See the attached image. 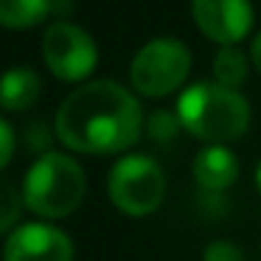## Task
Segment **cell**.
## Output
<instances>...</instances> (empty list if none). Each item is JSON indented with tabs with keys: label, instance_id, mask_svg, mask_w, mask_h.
Here are the masks:
<instances>
[{
	"label": "cell",
	"instance_id": "6da1fadb",
	"mask_svg": "<svg viewBox=\"0 0 261 261\" xmlns=\"http://www.w3.org/2000/svg\"><path fill=\"white\" fill-rule=\"evenodd\" d=\"M57 138L82 154H115L141 138L143 113L126 87L96 79L76 87L57 110Z\"/></svg>",
	"mask_w": 261,
	"mask_h": 261
},
{
	"label": "cell",
	"instance_id": "7a4b0ae2",
	"mask_svg": "<svg viewBox=\"0 0 261 261\" xmlns=\"http://www.w3.org/2000/svg\"><path fill=\"white\" fill-rule=\"evenodd\" d=\"M177 118L194 138L222 146L247 132L250 104L239 90L222 87L219 82H197L177 98Z\"/></svg>",
	"mask_w": 261,
	"mask_h": 261
},
{
	"label": "cell",
	"instance_id": "3957f363",
	"mask_svg": "<svg viewBox=\"0 0 261 261\" xmlns=\"http://www.w3.org/2000/svg\"><path fill=\"white\" fill-rule=\"evenodd\" d=\"M85 188L87 177L73 158L45 152L42 158H37L23 180V202L37 216L62 219L82 205Z\"/></svg>",
	"mask_w": 261,
	"mask_h": 261
},
{
	"label": "cell",
	"instance_id": "277c9868",
	"mask_svg": "<svg viewBox=\"0 0 261 261\" xmlns=\"http://www.w3.org/2000/svg\"><path fill=\"white\" fill-rule=\"evenodd\" d=\"M107 194L126 216H149L166 197V174L149 154H126L107 177Z\"/></svg>",
	"mask_w": 261,
	"mask_h": 261
},
{
	"label": "cell",
	"instance_id": "5b68a950",
	"mask_svg": "<svg viewBox=\"0 0 261 261\" xmlns=\"http://www.w3.org/2000/svg\"><path fill=\"white\" fill-rule=\"evenodd\" d=\"M191 70V51L174 37H158L135 54L129 65V82L141 96L163 98L174 93Z\"/></svg>",
	"mask_w": 261,
	"mask_h": 261
},
{
	"label": "cell",
	"instance_id": "8992f818",
	"mask_svg": "<svg viewBox=\"0 0 261 261\" xmlns=\"http://www.w3.org/2000/svg\"><path fill=\"white\" fill-rule=\"evenodd\" d=\"M42 62L59 82H82L96 70L98 51L85 29L62 20L42 34Z\"/></svg>",
	"mask_w": 261,
	"mask_h": 261
},
{
	"label": "cell",
	"instance_id": "52a82bcc",
	"mask_svg": "<svg viewBox=\"0 0 261 261\" xmlns=\"http://www.w3.org/2000/svg\"><path fill=\"white\" fill-rule=\"evenodd\" d=\"M191 14L197 29L222 48L242 42L253 29L250 0H191Z\"/></svg>",
	"mask_w": 261,
	"mask_h": 261
},
{
	"label": "cell",
	"instance_id": "ba28073f",
	"mask_svg": "<svg viewBox=\"0 0 261 261\" xmlns=\"http://www.w3.org/2000/svg\"><path fill=\"white\" fill-rule=\"evenodd\" d=\"M6 261H73V242L68 233H62L54 225L42 222H29L17 230L9 233L6 247H3Z\"/></svg>",
	"mask_w": 261,
	"mask_h": 261
},
{
	"label": "cell",
	"instance_id": "9c48e42d",
	"mask_svg": "<svg viewBox=\"0 0 261 261\" xmlns=\"http://www.w3.org/2000/svg\"><path fill=\"white\" fill-rule=\"evenodd\" d=\"M194 180L205 191H225L239 177V160L227 146H205L194 154Z\"/></svg>",
	"mask_w": 261,
	"mask_h": 261
},
{
	"label": "cell",
	"instance_id": "30bf717a",
	"mask_svg": "<svg viewBox=\"0 0 261 261\" xmlns=\"http://www.w3.org/2000/svg\"><path fill=\"white\" fill-rule=\"evenodd\" d=\"M42 82L31 68H12L3 76V87H0V104L6 113H23L40 98Z\"/></svg>",
	"mask_w": 261,
	"mask_h": 261
},
{
	"label": "cell",
	"instance_id": "8fae6325",
	"mask_svg": "<svg viewBox=\"0 0 261 261\" xmlns=\"http://www.w3.org/2000/svg\"><path fill=\"white\" fill-rule=\"evenodd\" d=\"M51 12V0H0V23L6 29H31Z\"/></svg>",
	"mask_w": 261,
	"mask_h": 261
},
{
	"label": "cell",
	"instance_id": "7c38bea8",
	"mask_svg": "<svg viewBox=\"0 0 261 261\" xmlns=\"http://www.w3.org/2000/svg\"><path fill=\"white\" fill-rule=\"evenodd\" d=\"M214 76L222 87L239 90L247 79V57H244V51H239L236 45L222 48L214 57Z\"/></svg>",
	"mask_w": 261,
	"mask_h": 261
},
{
	"label": "cell",
	"instance_id": "4fadbf2b",
	"mask_svg": "<svg viewBox=\"0 0 261 261\" xmlns=\"http://www.w3.org/2000/svg\"><path fill=\"white\" fill-rule=\"evenodd\" d=\"M20 208H23V194L14 191L12 182H3L0 186V230L3 233H12Z\"/></svg>",
	"mask_w": 261,
	"mask_h": 261
},
{
	"label": "cell",
	"instance_id": "5bb4252c",
	"mask_svg": "<svg viewBox=\"0 0 261 261\" xmlns=\"http://www.w3.org/2000/svg\"><path fill=\"white\" fill-rule=\"evenodd\" d=\"M177 126H180V118H174V115H169V113H154L152 118H149V135H152L154 141H169L177 132Z\"/></svg>",
	"mask_w": 261,
	"mask_h": 261
},
{
	"label": "cell",
	"instance_id": "9a60e30c",
	"mask_svg": "<svg viewBox=\"0 0 261 261\" xmlns=\"http://www.w3.org/2000/svg\"><path fill=\"white\" fill-rule=\"evenodd\" d=\"M205 261H244V258H242V250L233 242L219 239V242H211L205 247Z\"/></svg>",
	"mask_w": 261,
	"mask_h": 261
},
{
	"label": "cell",
	"instance_id": "2e32d148",
	"mask_svg": "<svg viewBox=\"0 0 261 261\" xmlns=\"http://www.w3.org/2000/svg\"><path fill=\"white\" fill-rule=\"evenodd\" d=\"M0 166H9L12 163V154H14V132L12 126H9V121H3L0 124Z\"/></svg>",
	"mask_w": 261,
	"mask_h": 261
},
{
	"label": "cell",
	"instance_id": "e0dca14e",
	"mask_svg": "<svg viewBox=\"0 0 261 261\" xmlns=\"http://www.w3.org/2000/svg\"><path fill=\"white\" fill-rule=\"evenodd\" d=\"M250 62H253V68L261 73V31L253 37V42H250Z\"/></svg>",
	"mask_w": 261,
	"mask_h": 261
},
{
	"label": "cell",
	"instance_id": "ac0fdd59",
	"mask_svg": "<svg viewBox=\"0 0 261 261\" xmlns=\"http://www.w3.org/2000/svg\"><path fill=\"white\" fill-rule=\"evenodd\" d=\"M255 186H258V191H261V163H258V169H255Z\"/></svg>",
	"mask_w": 261,
	"mask_h": 261
}]
</instances>
